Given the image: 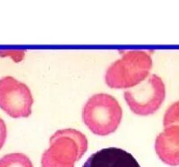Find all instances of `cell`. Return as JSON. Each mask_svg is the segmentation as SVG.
Returning a JSON list of instances; mask_svg holds the SVG:
<instances>
[{
	"label": "cell",
	"instance_id": "1",
	"mask_svg": "<svg viewBox=\"0 0 179 167\" xmlns=\"http://www.w3.org/2000/svg\"><path fill=\"white\" fill-rule=\"evenodd\" d=\"M152 65V59L147 52H127L108 68L106 84L114 89L133 88L148 78Z\"/></svg>",
	"mask_w": 179,
	"mask_h": 167
},
{
	"label": "cell",
	"instance_id": "2",
	"mask_svg": "<svg viewBox=\"0 0 179 167\" xmlns=\"http://www.w3.org/2000/svg\"><path fill=\"white\" fill-rule=\"evenodd\" d=\"M87 150L86 137L75 129L57 131L41 158L42 167H74Z\"/></svg>",
	"mask_w": 179,
	"mask_h": 167
},
{
	"label": "cell",
	"instance_id": "3",
	"mask_svg": "<svg viewBox=\"0 0 179 167\" xmlns=\"http://www.w3.org/2000/svg\"><path fill=\"white\" fill-rule=\"evenodd\" d=\"M122 118V110L112 96L99 93L92 96L83 109V121L93 133L109 135L117 130Z\"/></svg>",
	"mask_w": 179,
	"mask_h": 167
},
{
	"label": "cell",
	"instance_id": "4",
	"mask_svg": "<svg viewBox=\"0 0 179 167\" xmlns=\"http://www.w3.org/2000/svg\"><path fill=\"white\" fill-rule=\"evenodd\" d=\"M124 98L134 113L147 116L155 113L165 98V85L155 74L148 76L144 83L124 92Z\"/></svg>",
	"mask_w": 179,
	"mask_h": 167
},
{
	"label": "cell",
	"instance_id": "5",
	"mask_svg": "<svg viewBox=\"0 0 179 167\" xmlns=\"http://www.w3.org/2000/svg\"><path fill=\"white\" fill-rule=\"evenodd\" d=\"M33 98L29 87L16 78L0 79V108L13 119L27 118L31 114Z\"/></svg>",
	"mask_w": 179,
	"mask_h": 167
},
{
	"label": "cell",
	"instance_id": "6",
	"mask_svg": "<svg viewBox=\"0 0 179 167\" xmlns=\"http://www.w3.org/2000/svg\"><path fill=\"white\" fill-rule=\"evenodd\" d=\"M82 167H141L131 153L117 147H108L93 153Z\"/></svg>",
	"mask_w": 179,
	"mask_h": 167
},
{
	"label": "cell",
	"instance_id": "7",
	"mask_svg": "<svg viewBox=\"0 0 179 167\" xmlns=\"http://www.w3.org/2000/svg\"><path fill=\"white\" fill-rule=\"evenodd\" d=\"M155 149L162 161L168 165H179V126H170L155 138Z\"/></svg>",
	"mask_w": 179,
	"mask_h": 167
},
{
	"label": "cell",
	"instance_id": "8",
	"mask_svg": "<svg viewBox=\"0 0 179 167\" xmlns=\"http://www.w3.org/2000/svg\"><path fill=\"white\" fill-rule=\"evenodd\" d=\"M0 167H33V165L26 155L20 152H14L0 158Z\"/></svg>",
	"mask_w": 179,
	"mask_h": 167
},
{
	"label": "cell",
	"instance_id": "9",
	"mask_svg": "<svg viewBox=\"0 0 179 167\" xmlns=\"http://www.w3.org/2000/svg\"><path fill=\"white\" fill-rule=\"evenodd\" d=\"M164 128L170 126H179V101L173 103L167 109L163 117Z\"/></svg>",
	"mask_w": 179,
	"mask_h": 167
},
{
	"label": "cell",
	"instance_id": "10",
	"mask_svg": "<svg viewBox=\"0 0 179 167\" xmlns=\"http://www.w3.org/2000/svg\"><path fill=\"white\" fill-rule=\"evenodd\" d=\"M7 137V128L5 121L0 118V150L4 146Z\"/></svg>",
	"mask_w": 179,
	"mask_h": 167
}]
</instances>
